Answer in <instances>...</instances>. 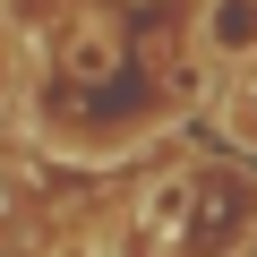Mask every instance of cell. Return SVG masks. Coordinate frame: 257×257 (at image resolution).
I'll use <instances>...</instances> for the list:
<instances>
[{"mask_svg": "<svg viewBox=\"0 0 257 257\" xmlns=\"http://www.w3.org/2000/svg\"><path fill=\"white\" fill-rule=\"evenodd\" d=\"M18 77H26V35L9 26V9H0V111L18 103Z\"/></svg>", "mask_w": 257, "mask_h": 257, "instance_id": "cell-3", "label": "cell"}, {"mask_svg": "<svg viewBox=\"0 0 257 257\" xmlns=\"http://www.w3.org/2000/svg\"><path fill=\"white\" fill-rule=\"evenodd\" d=\"M197 52L206 60H257V0H206Z\"/></svg>", "mask_w": 257, "mask_h": 257, "instance_id": "cell-2", "label": "cell"}, {"mask_svg": "<svg viewBox=\"0 0 257 257\" xmlns=\"http://www.w3.org/2000/svg\"><path fill=\"white\" fill-rule=\"evenodd\" d=\"M146 223H155L163 257H240V248H257V180L240 163L172 172L163 197L146 189Z\"/></svg>", "mask_w": 257, "mask_h": 257, "instance_id": "cell-1", "label": "cell"}, {"mask_svg": "<svg viewBox=\"0 0 257 257\" xmlns=\"http://www.w3.org/2000/svg\"><path fill=\"white\" fill-rule=\"evenodd\" d=\"M231 120H240V128H248V138H257V77H248V86H240V103H231Z\"/></svg>", "mask_w": 257, "mask_h": 257, "instance_id": "cell-4", "label": "cell"}]
</instances>
